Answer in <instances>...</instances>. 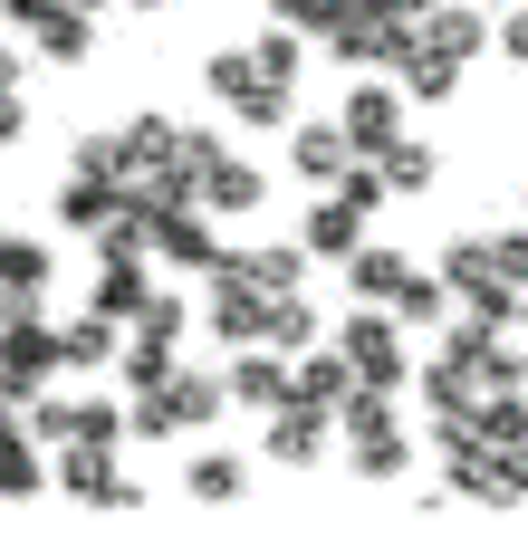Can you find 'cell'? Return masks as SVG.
<instances>
[{"mask_svg":"<svg viewBox=\"0 0 528 556\" xmlns=\"http://www.w3.org/2000/svg\"><path fill=\"white\" fill-rule=\"evenodd\" d=\"M49 470H59L67 500H87V508H144V490L116 470V442H87V432H77V442H59Z\"/></svg>","mask_w":528,"mask_h":556,"instance_id":"1","label":"cell"},{"mask_svg":"<svg viewBox=\"0 0 528 556\" xmlns=\"http://www.w3.org/2000/svg\"><path fill=\"white\" fill-rule=\"evenodd\" d=\"M49 278H59V260H49L39 230H0V317H39Z\"/></svg>","mask_w":528,"mask_h":556,"instance_id":"2","label":"cell"},{"mask_svg":"<svg viewBox=\"0 0 528 556\" xmlns=\"http://www.w3.org/2000/svg\"><path fill=\"white\" fill-rule=\"evenodd\" d=\"M0 375H10L20 393L59 384V375H67V345H59V327H49V317H0Z\"/></svg>","mask_w":528,"mask_h":556,"instance_id":"3","label":"cell"},{"mask_svg":"<svg viewBox=\"0 0 528 556\" xmlns=\"http://www.w3.org/2000/svg\"><path fill=\"white\" fill-rule=\"evenodd\" d=\"M116 212H125V182H97V173H67L59 182V230H77V240H97Z\"/></svg>","mask_w":528,"mask_h":556,"instance_id":"4","label":"cell"},{"mask_svg":"<svg viewBox=\"0 0 528 556\" xmlns=\"http://www.w3.org/2000/svg\"><path fill=\"white\" fill-rule=\"evenodd\" d=\"M39 451H49V442H39L29 422H0V500H39V490L59 480V470H49Z\"/></svg>","mask_w":528,"mask_h":556,"instance_id":"5","label":"cell"},{"mask_svg":"<svg viewBox=\"0 0 528 556\" xmlns=\"http://www.w3.org/2000/svg\"><path fill=\"white\" fill-rule=\"evenodd\" d=\"M59 345H67V375H97V365H116V355H125V317L87 307V317H67V327H59Z\"/></svg>","mask_w":528,"mask_h":556,"instance_id":"6","label":"cell"},{"mask_svg":"<svg viewBox=\"0 0 528 556\" xmlns=\"http://www.w3.org/2000/svg\"><path fill=\"white\" fill-rule=\"evenodd\" d=\"M144 298H154V278H144V260H97V278H87V307H106V317H144Z\"/></svg>","mask_w":528,"mask_h":556,"instance_id":"7","label":"cell"},{"mask_svg":"<svg viewBox=\"0 0 528 556\" xmlns=\"http://www.w3.org/2000/svg\"><path fill=\"white\" fill-rule=\"evenodd\" d=\"M29 49L59 58V67H87V58H97V10H87V0H77V10H49V20L29 29Z\"/></svg>","mask_w":528,"mask_h":556,"instance_id":"8","label":"cell"},{"mask_svg":"<svg viewBox=\"0 0 528 556\" xmlns=\"http://www.w3.org/2000/svg\"><path fill=\"white\" fill-rule=\"evenodd\" d=\"M260 317H269V307H260V278H250V260H222V298H212V327L240 345V336L260 327Z\"/></svg>","mask_w":528,"mask_h":556,"instance_id":"9","label":"cell"},{"mask_svg":"<svg viewBox=\"0 0 528 556\" xmlns=\"http://www.w3.org/2000/svg\"><path fill=\"white\" fill-rule=\"evenodd\" d=\"M20 422H29V432H39L49 451H59V442H77V403H67V393H49V384L20 403Z\"/></svg>","mask_w":528,"mask_h":556,"instance_id":"10","label":"cell"},{"mask_svg":"<svg viewBox=\"0 0 528 556\" xmlns=\"http://www.w3.org/2000/svg\"><path fill=\"white\" fill-rule=\"evenodd\" d=\"M164 393H174V432H192V422H212V403H222V384H212V375H164Z\"/></svg>","mask_w":528,"mask_h":556,"instance_id":"11","label":"cell"},{"mask_svg":"<svg viewBox=\"0 0 528 556\" xmlns=\"http://www.w3.org/2000/svg\"><path fill=\"white\" fill-rule=\"evenodd\" d=\"M202 202H212V212H240V202H260V173H240L231 154H222V164L202 173Z\"/></svg>","mask_w":528,"mask_h":556,"instance_id":"12","label":"cell"},{"mask_svg":"<svg viewBox=\"0 0 528 556\" xmlns=\"http://www.w3.org/2000/svg\"><path fill=\"white\" fill-rule=\"evenodd\" d=\"M67 173H97V182H125V144H116V135H77Z\"/></svg>","mask_w":528,"mask_h":556,"instance_id":"13","label":"cell"},{"mask_svg":"<svg viewBox=\"0 0 528 556\" xmlns=\"http://www.w3.org/2000/svg\"><path fill=\"white\" fill-rule=\"evenodd\" d=\"M125 384H164V375H174V345H154V336H125Z\"/></svg>","mask_w":528,"mask_h":556,"instance_id":"14","label":"cell"},{"mask_svg":"<svg viewBox=\"0 0 528 556\" xmlns=\"http://www.w3.org/2000/svg\"><path fill=\"white\" fill-rule=\"evenodd\" d=\"M240 490V460L231 451H202V460H192V500H231Z\"/></svg>","mask_w":528,"mask_h":556,"instance_id":"15","label":"cell"},{"mask_svg":"<svg viewBox=\"0 0 528 556\" xmlns=\"http://www.w3.org/2000/svg\"><path fill=\"white\" fill-rule=\"evenodd\" d=\"M77 432H87V442H125V403L87 393V403H77Z\"/></svg>","mask_w":528,"mask_h":556,"instance_id":"16","label":"cell"},{"mask_svg":"<svg viewBox=\"0 0 528 556\" xmlns=\"http://www.w3.org/2000/svg\"><path fill=\"white\" fill-rule=\"evenodd\" d=\"M125 336H154V345H174V336H183V307H174V298H144V317H135Z\"/></svg>","mask_w":528,"mask_h":556,"instance_id":"17","label":"cell"},{"mask_svg":"<svg viewBox=\"0 0 528 556\" xmlns=\"http://www.w3.org/2000/svg\"><path fill=\"white\" fill-rule=\"evenodd\" d=\"M49 10H77V0H0V20H10V29H20V39H29V29H39V20H49ZM87 10H97V0H87Z\"/></svg>","mask_w":528,"mask_h":556,"instance_id":"18","label":"cell"},{"mask_svg":"<svg viewBox=\"0 0 528 556\" xmlns=\"http://www.w3.org/2000/svg\"><path fill=\"white\" fill-rule=\"evenodd\" d=\"M231 393H240V403H279V375H269V365H250V355H240V375H231Z\"/></svg>","mask_w":528,"mask_h":556,"instance_id":"19","label":"cell"},{"mask_svg":"<svg viewBox=\"0 0 528 556\" xmlns=\"http://www.w3.org/2000/svg\"><path fill=\"white\" fill-rule=\"evenodd\" d=\"M20 135H29V97H0V154H20Z\"/></svg>","mask_w":528,"mask_h":556,"instance_id":"20","label":"cell"},{"mask_svg":"<svg viewBox=\"0 0 528 556\" xmlns=\"http://www.w3.org/2000/svg\"><path fill=\"white\" fill-rule=\"evenodd\" d=\"M250 278H260V288H289L298 260H289V250H260V260H250Z\"/></svg>","mask_w":528,"mask_h":556,"instance_id":"21","label":"cell"},{"mask_svg":"<svg viewBox=\"0 0 528 556\" xmlns=\"http://www.w3.org/2000/svg\"><path fill=\"white\" fill-rule=\"evenodd\" d=\"M269 442L289 451V460H307V451H317V422H279V432H269Z\"/></svg>","mask_w":528,"mask_h":556,"instance_id":"22","label":"cell"},{"mask_svg":"<svg viewBox=\"0 0 528 556\" xmlns=\"http://www.w3.org/2000/svg\"><path fill=\"white\" fill-rule=\"evenodd\" d=\"M20 67H29V49H0V97H20Z\"/></svg>","mask_w":528,"mask_h":556,"instance_id":"23","label":"cell"}]
</instances>
